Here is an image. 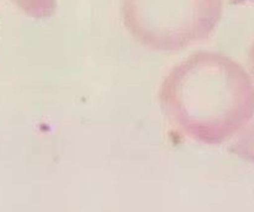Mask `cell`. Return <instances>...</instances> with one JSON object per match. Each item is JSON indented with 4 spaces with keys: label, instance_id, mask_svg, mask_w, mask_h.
Masks as SVG:
<instances>
[{
    "label": "cell",
    "instance_id": "1",
    "mask_svg": "<svg viewBox=\"0 0 254 212\" xmlns=\"http://www.w3.org/2000/svg\"><path fill=\"white\" fill-rule=\"evenodd\" d=\"M245 151L247 152V156L254 159V128L251 131V134L248 135L247 140L245 144Z\"/></svg>",
    "mask_w": 254,
    "mask_h": 212
},
{
    "label": "cell",
    "instance_id": "2",
    "mask_svg": "<svg viewBox=\"0 0 254 212\" xmlns=\"http://www.w3.org/2000/svg\"><path fill=\"white\" fill-rule=\"evenodd\" d=\"M253 65H254V51H253Z\"/></svg>",
    "mask_w": 254,
    "mask_h": 212
}]
</instances>
